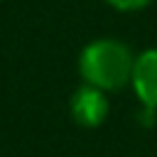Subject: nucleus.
Segmentation results:
<instances>
[{"label": "nucleus", "instance_id": "obj_2", "mask_svg": "<svg viewBox=\"0 0 157 157\" xmlns=\"http://www.w3.org/2000/svg\"><path fill=\"white\" fill-rule=\"evenodd\" d=\"M130 86L147 110H157V47L135 54Z\"/></svg>", "mask_w": 157, "mask_h": 157}, {"label": "nucleus", "instance_id": "obj_4", "mask_svg": "<svg viewBox=\"0 0 157 157\" xmlns=\"http://www.w3.org/2000/svg\"><path fill=\"white\" fill-rule=\"evenodd\" d=\"M103 2H108L113 10H120V12H137L147 7L152 0H103Z\"/></svg>", "mask_w": 157, "mask_h": 157}, {"label": "nucleus", "instance_id": "obj_5", "mask_svg": "<svg viewBox=\"0 0 157 157\" xmlns=\"http://www.w3.org/2000/svg\"><path fill=\"white\" fill-rule=\"evenodd\" d=\"M0 2H2V0H0Z\"/></svg>", "mask_w": 157, "mask_h": 157}, {"label": "nucleus", "instance_id": "obj_3", "mask_svg": "<svg viewBox=\"0 0 157 157\" xmlns=\"http://www.w3.org/2000/svg\"><path fill=\"white\" fill-rule=\"evenodd\" d=\"M110 110L108 93L93 86H81L71 98V115L81 128H98L105 123Z\"/></svg>", "mask_w": 157, "mask_h": 157}, {"label": "nucleus", "instance_id": "obj_1", "mask_svg": "<svg viewBox=\"0 0 157 157\" xmlns=\"http://www.w3.org/2000/svg\"><path fill=\"white\" fill-rule=\"evenodd\" d=\"M135 54L115 37H98L88 42L78 54V76L86 86L105 93L120 91L130 83Z\"/></svg>", "mask_w": 157, "mask_h": 157}]
</instances>
